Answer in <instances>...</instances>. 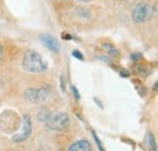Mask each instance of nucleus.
Segmentation results:
<instances>
[{
    "instance_id": "nucleus-1",
    "label": "nucleus",
    "mask_w": 158,
    "mask_h": 151,
    "mask_svg": "<svg viewBox=\"0 0 158 151\" xmlns=\"http://www.w3.org/2000/svg\"><path fill=\"white\" fill-rule=\"evenodd\" d=\"M23 68L31 73H41L46 71L48 63L43 60L39 53L34 50H28L23 56Z\"/></svg>"
},
{
    "instance_id": "nucleus-2",
    "label": "nucleus",
    "mask_w": 158,
    "mask_h": 151,
    "mask_svg": "<svg viewBox=\"0 0 158 151\" xmlns=\"http://www.w3.org/2000/svg\"><path fill=\"white\" fill-rule=\"evenodd\" d=\"M69 124V117L64 112L50 113L48 119L45 121V126L50 131H63Z\"/></svg>"
},
{
    "instance_id": "nucleus-3",
    "label": "nucleus",
    "mask_w": 158,
    "mask_h": 151,
    "mask_svg": "<svg viewBox=\"0 0 158 151\" xmlns=\"http://www.w3.org/2000/svg\"><path fill=\"white\" fill-rule=\"evenodd\" d=\"M51 92V88L49 85L41 87V88H29L24 92V99L31 104H37L44 101Z\"/></svg>"
},
{
    "instance_id": "nucleus-4",
    "label": "nucleus",
    "mask_w": 158,
    "mask_h": 151,
    "mask_svg": "<svg viewBox=\"0 0 158 151\" xmlns=\"http://www.w3.org/2000/svg\"><path fill=\"white\" fill-rule=\"evenodd\" d=\"M153 14H155V9L151 5L140 2L133 10V19L135 23H142L147 19H152Z\"/></svg>"
},
{
    "instance_id": "nucleus-5",
    "label": "nucleus",
    "mask_w": 158,
    "mask_h": 151,
    "mask_svg": "<svg viewBox=\"0 0 158 151\" xmlns=\"http://www.w3.org/2000/svg\"><path fill=\"white\" fill-rule=\"evenodd\" d=\"M32 132V119L29 117V114H24L23 119H22V126H21L20 131L12 136V141L15 143H22L26 139L29 138Z\"/></svg>"
},
{
    "instance_id": "nucleus-6",
    "label": "nucleus",
    "mask_w": 158,
    "mask_h": 151,
    "mask_svg": "<svg viewBox=\"0 0 158 151\" xmlns=\"http://www.w3.org/2000/svg\"><path fill=\"white\" fill-rule=\"evenodd\" d=\"M40 40L43 41V44H44L48 49H50V50L54 51V53H59V50H60L59 43H57V40L52 37V36H50V34H41V36H40Z\"/></svg>"
},
{
    "instance_id": "nucleus-7",
    "label": "nucleus",
    "mask_w": 158,
    "mask_h": 151,
    "mask_svg": "<svg viewBox=\"0 0 158 151\" xmlns=\"http://www.w3.org/2000/svg\"><path fill=\"white\" fill-rule=\"evenodd\" d=\"M68 151H91V145L88 140L83 139V140H78L73 143L68 148Z\"/></svg>"
},
{
    "instance_id": "nucleus-8",
    "label": "nucleus",
    "mask_w": 158,
    "mask_h": 151,
    "mask_svg": "<svg viewBox=\"0 0 158 151\" xmlns=\"http://www.w3.org/2000/svg\"><path fill=\"white\" fill-rule=\"evenodd\" d=\"M102 49L110 55V56L117 57L119 55V51L117 48H114L112 44H102Z\"/></svg>"
},
{
    "instance_id": "nucleus-9",
    "label": "nucleus",
    "mask_w": 158,
    "mask_h": 151,
    "mask_svg": "<svg viewBox=\"0 0 158 151\" xmlns=\"http://www.w3.org/2000/svg\"><path fill=\"white\" fill-rule=\"evenodd\" d=\"M145 141H146L147 146L150 148V150L157 151V148H156V143H155V138H153V135H152L151 133H147V134H146Z\"/></svg>"
},
{
    "instance_id": "nucleus-10",
    "label": "nucleus",
    "mask_w": 158,
    "mask_h": 151,
    "mask_svg": "<svg viewBox=\"0 0 158 151\" xmlns=\"http://www.w3.org/2000/svg\"><path fill=\"white\" fill-rule=\"evenodd\" d=\"M49 116H50V113H49V111L46 109H41L40 112L38 113V119H39L40 122H44L45 123V121L48 119Z\"/></svg>"
},
{
    "instance_id": "nucleus-11",
    "label": "nucleus",
    "mask_w": 158,
    "mask_h": 151,
    "mask_svg": "<svg viewBox=\"0 0 158 151\" xmlns=\"http://www.w3.org/2000/svg\"><path fill=\"white\" fill-rule=\"evenodd\" d=\"M72 55H73V57L78 58V60H80V61H83V60H84V56L81 55V53H80L79 50H73V51H72Z\"/></svg>"
},
{
    "instance_id": "nucleus-12",
    "label": "nucleus",
    "mask_w": 158,
    "mask_h": 151,
    "mask_svg": "<svg viewBox=\"0 0 158 151\" xmlns=\"http://www.w3.org/2000/svg\"><path fill=\"white\" fill-rule=\"evenodd\" d=\"M93 136H94V139L96 140V144H98V146H99V149L101 151H103V148H102V145H101V141H100V139L98 138V135H96V133L93 132Z\"/></svg>"
},
{
    "instance_id": "nucleus-13",
    "label": "nucleus",
    "mask_w": 158,
    "mask_h": 151,
    "mask_svg": "<svg viewBox=\"0 0 158 151\" xmlns=\"http://www.w3.org/2000/svg\"><path fill=\"white\" fill-rule=\"evenodd\" d=\"M61 89H62V92L66 90V80L63 77H61Z\"/></svg>"
},
{
    "instance_id": "nucleus-14",
    "label": "nucleus",
    "mask_w": 158,
    "mask_h": 151,
    "mask_svg": "<svg viewBox=\"0 0 158 151\" xmlns=\"http://www.w3.org/2000/svg\"><path fill=\"white\" fill-rule=\"evenodd\" d=\"M72 92H73V95L76 96V99H80V95H79L78 90H77L76 87H72Z\"/></svg>"
},
{
    "instance_id": "nucleus-15",
    "label": "nucleus",
    "mask_w": 158,
    "mask_h": 151,
    "mask_svg": "<svg viewBox=\"0 0 158 151\" xmlns=\"http://www.w3.org/2000/svg\"><path fill=\"white\" fill-rule=\"evenodd\" d=\"M131 58H133V60H139V58H141V54L135 53V54H133V55H131Z\"/></svg>"
},
{
    "instance_id": "nucleus-16",
    "label": "nucleus",
    "mask_w": 158,
    "mask_h": 151,
    "mask_svg": "<svg viewBox=\"0 0 158 151\" xmlns=\"http://www.w3.org/2000/svg\"><path fill=\"white\" fill-rule=\"evenodd\" d=\"M120 76H124V77H128V76H129V73H128V72H127V71L124 70V71H120Z\"/></svg>"
},
{
    "instance_id": "nucleus-17",
    "label": "nucleus",
    "mask_w": 158,
    "mask_h": 151,
    "mask_svg": "<svg viewBox=\"0 0 158 151\" xmlns=\"http://www.w3.org/2000/svg\"><path fill=\"white\" fill-rule=\"evenodd\" d=\"M2 54H4V49H2V46H1V44H0V60H1V57H2Z\"/></svg>"
},
{
    "instance_id": "nucleus-18",
    "label": "nucleus",
    "mask_w": 158,
    "mask_h": 151,
    "mask_svg": "<svg viewBox=\"0 0 158 151\" xmlns=\"http://www.w3.org/2000/svg\"><path fill=\"white\" fill-rule=\"evenodd\" d=\"M79 1H81V2H88V1H90V0H79Z\"/></svg>"
}]
</instances>
